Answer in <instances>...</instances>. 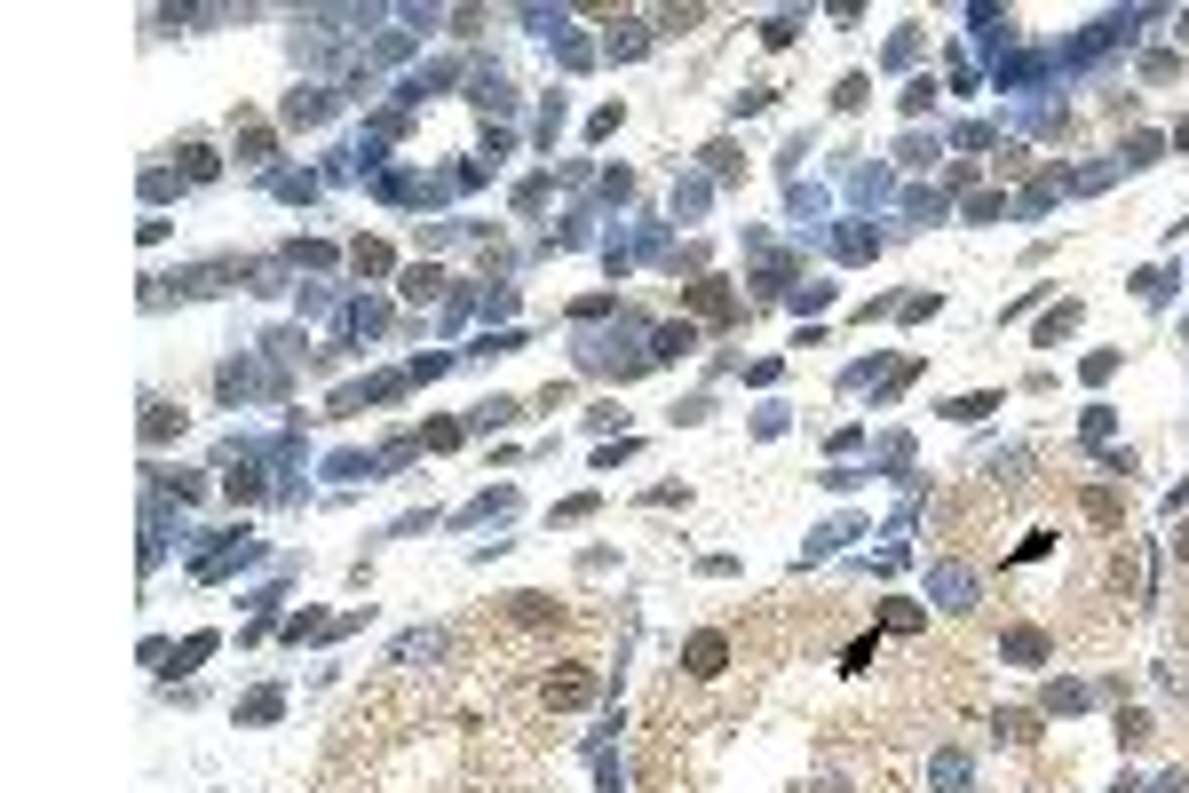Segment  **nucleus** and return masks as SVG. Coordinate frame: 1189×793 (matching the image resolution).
Here are the masks:
<instances>
[{
	"mask_svg": "<svg viewBox=\"0 0 1189 793\" xmlns=\"http://www.w3.org/2000/svg\"><path fill=\"white\" fill-rule=\"evenodd\" d=\"M1182 40H1189V8H1182Z\"/></svg>",
	"mask_w": 1189,
	"mask_h": 793,
	"instance_id": "27",
	"label": "nucleus"
},
{
	"mask_svg": "<svg viewBox=\"0 0 1189 793\" xmlns=\"http://www.w3.org/2000/svg\"><path fill=\"white\" fill-rule=\"evenodd\" d=\"M1079 326V302H1063V310H1047V326H1039V341H1063Z\"/></svg>",
	"mask_w": 1189,
	"mask_h": 793,
	"instance_id": "16",
	"label": "nucleus"
},
{
	"mask_svg": "<svg viewBox=\"0 0 1189 793\" xmlns=\"http://www.w3.org/2000/svg\"><path fill=\"white\" fill-rule=\"evenodd\" d=\"M183 175L207 183V175H215V151H207V143H183Z\"/></svg>",
	"mask_w": 1189,
	"mask_h": 793,
	"instance_id": "13",
	"label": "nucleus"
},
{
	"mask_svg": "<svg viewBox=\"0 0 1189 793\" xmlns=\"http://www.w3.org/2000/svg\"><path fill=\"white\" fill-rule=\"evenodd\" d=\"M1158 793H1189V770H1166V778H1158Z\"/></svg>",
	"mask_w": 1189,
	"mask_h": 793,
	"instance_id": "25",
	"label": "nucleus"
},
{
	"mask_svg": "<svg viewBox=\"0 0 1189 793\" xmlns=\"http://www.w3.org/2000/svg\"><path fill=\"white\" fill-rule=\"evenodd\" d=\"M1086 706V690L1079 682H1047V714H1079Z\"/></svg>",
	"mask_w": 1189,
	"mask_h": 793,
	"instance_id": "9",
	"label": "nucleus"
},
{
	"mask_svg": "<svg viewBox=\"0 0 1189 793\" xmlns=\"http://www.w3.org/2000/svg\"><path fill=\"white\" fill-rule=\"evenodd\" d=\"M643 48H650V24H619L611 32V56H643Z\"/></svg>",
	"mask_w": 1189,
	"mask_h": 793,
	"instance_id": "10",
	"label": "nucleus"
},
{
	"mask_svg": "<svg viewBox=\"0 0 1189 793\" xmlns=\"http://www.w3.org/2000/svg\"><path fill=\"white\" fill-rule=\"evenodd\" d=\"M1158 151H1166V143H1158V135H1134V143H1126V167H1150V159H1158Z\"/></svg>",
	"mask_w": 1189,
	"mask_h": 793,
	"instance_id": "23",
	"label": "nucleus"
},
{
	"mask_svg": "<svg viewBox=\"0 0 1189 793\" xmlns=\"http://www.w3.org/2000/svg\"><path fill=\"white\" fill-rule=\"evenodd\" d=\"M682 349H698V334H690V326H658V341H650V365H658V357H682Z\"/></svg>",
	"mask_w": 1189,
	"mask_h": 793,
	"instance_id": "7",
	"label": "nucleus"
},
{
	"mask_svg": "<svg viewBox=\"0 0 1189 793\" xmlns=\"http://www.w3.org/2000/svg\"><path fill=\"white\" fill-rule=\"evenodd\" d=\"M508 421H516V405H508V397H492V405H476V429H508Z\"/></svg>",
	"mask_w": 1189,
	"mask_h": 793,
	"instance_id": "17",
	"label": "nucleus"
},
{
	"mask_svg": "<svg viewBox=\"0 0 1189 793\" xmlns=\"http://www.w3.org/2000/svg\"><path fill=\"white\" fill-rule=\"evenodd\" d=\"M690 310H706V318H730L738 302L722 294V278H698V286H690Z\"/></svg>",
	"mask_w": 1189,
	"mask_h": 793,
	"instance_id": "4",
	"label": "nucleus"
},
{
	"mask_svg": "<svg viewBox=\"0 0 1189 793\" xmlns=\"http://www.w3.org/2000/svg\"><path fill=\"white\" fill-rule=\"evenodd\" d=\"M1086 516H1094V524H1118L1126 508H1118V492H1086Z\"/></svg>",
	"mask_w": 1189,
	"mask_h": 793,
	"instance_id": "19",
	"label": "nucleus"
},
{
	"mask_svg": "<svg viewBox=\"0 0 1189 793\" xmlns=\"http://www.w3.org/2000/svg\"><path fill=\"white\" fill-rule=\"evenodd\" d=\"M167 429H183V413H175V405H151V421H143V437H151V445H159V437H167Z\"/></svg>",
	"mask_w": 1189,
	"mask_h": 793,
	"instance_id": "18",
	"label": "nucleus"
},
{
	"mask_svg": "<svg viewBox=\"0 0 1189 793\" xmlns=\"http://www.w3.org/2000/svg\"><path fill=\"white\" fill-rule=\"evenodd\" d=\"M1174 556H1182V564H1189V524H1182V532H1174Z\"/></svg>",
	"mask_w": 1189,
	"mask_h": 793,
	"instance_id": "26",
	"label": "nucleus"
},
{
	"mask_svg": "<svg viewBox=\"0 0 1189 793\" xmlns=\"http://www.w3.org/2000/svg\"><path fill=\"white\" fill-rule=\"evenodd\" d=\"M587 698H595V675H587V667L547 675V706H587Z\"/></svg>",
	"mask_w": 1189,
	"mask_h": 793,
	"instance_id": "2",
	"label": "nucleus"
},
{
	"mask_svg": "<svg viewBox=\"0 0 1189 793\" xmlns=\"http://www.w3.org/2000/svg\"><path fill=\"white\" fill-rule=\"evenodd\" d=\"M936 786L960 793V786H968V762H960V754H936Z\"/></svg>",
	"mask_w": 1189,
	"mask_h": 793,
	"instance_id": "20",
	"label": "nucleus"
},
{
	"mask_svg": "<svg viewBox=\"0 0 1189 793\" xmlns=\"http://www.w3.org/2000/svg\"><path fill=\"white\" fill-rule=\"evenodd\" d=\"M508 611H516L524 627H547V619H563V603H547V595H508Z\"/></svg>",
	"mask_w": 1189,
	"mask_h": 793,
	"instance_id": "6",
	"label": "nucleus"
},
{
	"mask_svg": "<svg viewBox=\"0 0 1189 793\" xmlns=\"http://www.w3.org/2000/svg\"><path fill=\"white\" fill-rule=\"evenodd\" d=\"M991 730H999V738H1007V746H1031V738H1039V722H1031V714H999V722H991Z\"/></svg>",
	"mask_w": 1189,
	"mask_h": 793,
	"instance_id": "8",
	"label": "nucleus"
},
{
	"mask_svg": "<svg viewBox=\"0 0 1189 793\" xmlns=\"http://www.w3.org/2000/svg\"><path fill=\"white\" fill-rule=\"evenodd\" d=\"M928 587L944 595V611H975V571H968V564H936Z\"/></svg>",
	"mask_w": 1189,
	"mask_h": 793,
	"instance_id": "1",
	"label": "nucleus"
},
{
	"mask_svg": "<svg viewBox=\"0 0 1189 793\" xmlns=\"http://www.w3.org/2000/svg\"><path fill=\"white\" fill-rule=\"evenodd\" d=\"M999 651L1031 667V659H1047V635H1039V627H1007V643H999Z\"/></svg>",
	"mask_w": 1189,
	"mask_h": 793,
	"instance_id": "5",
	"label": "nucleus"
},
{
	"mask_svg": "<svg viewBox=\"0 0 1189 793\" xmlns=\"http://www.w3.org/2000/svg\"><path fill=\"white\" fill-rule=\"evenodd\" d=\"M278 706H286V698H278V690H254V698H246V722H270V714H278Z\"/></svg>",
	"mask_w": 1189,
	"mask_h": 793,
	"instance_id": "24",
	"label": "nucleus"
},
{
	"mask_svg": "<svg viewBox=\"0 0 1189 793\" xmlns=\"http://www.w3.org/2000/svg\"><path fill=\"white\" fill-rule=\"evenodd\" d=\"M944 413H952V421H983V413H999V397H991V389H975V397H960V405H944Z\"/></svg>",
	"mask_w": 1189,
	"mask_h": 793,
	"instance_id": "11",
	"label": "nucleus"
},
{
	"mask_svg": "<svg viewBox=\"0 0 1189 793\" xmlns=\"http://www.w3.org/2000/svg\"><path fill=\"white\" fill-rule=\"evenodd\" d=\"M793 32H801V16H769V24H761V40H769V48H785Z\"/></svg>",
	"mask_w": 1189,
	"mask_h": 793,
	"instance_id": "21",
	"label": "nucleus"
},
{
	"mask_svg": "<svg viewBox=\"0 0 1189 793\" xmlns=\"http://www.w3.org/2000/svg\"><path fill=\"white\" fill-rule=\"evenodd\" d=\"M286 119H294V127H302V119H325V88H302V96L286 104Z\"/></svg>",
	"mask_w": 1189,
	"mask_h": 793,
	"instance_id": "15",
	"label": "nucleus"
},
{
	"mask_svg": "<svg viewBox=\"0 0 1189 793\" xmlns=\"http://www.w3.org/2000/svg\"><path fill=\"white\" fill-rule=\"evenodd\" d=\"M833 104H841V112H857V104H865V72H849V80L833 88Z\"/></svg>",
	"mask_w": 1189,
	"mask_h": 793,
	"instance_id": "22",
	"label": "nucleus"
},
{
	"mask_svg": "<svg viewBox=\"0 0 1189 793\" xmlns=\"http://www.w3.org/2000/svg\"><path fill=\"white\" fill-rule=\"evenodd\" d=\"M920 56V24H896V40H888V64H912Z\"/></svg>",
	"mask_w": 1189,
	"mask_h": 793,
	"instance_id": "12",
	"label": "nucleus"
},
{
	"mask_svg": "<svg viewBox=\"0 0 1189 793\" xmlns=\"http://www.w3.org/2000/svg\"><path fill=\"white\" fill-rule=\"evenodd\" d=\"M722 659H730L722 635H690V643H682V667H690V675H722Z\"/></svg>",
	"mask_w": 1189,
	"mask_h": 793,
	"instance_id": "3",
	"label": "nucleus"
},
{
	"mask_svg": "<svg viewBox=\"0 0 1189 793\" xmlns=\"http://www.w3.org/2000/svg\"><path fill=\"white\" fill-rule=\"evenodd\" d=\"M1142 738H1150V714L1126 706V714H1118V746H1142Z\"/></svg>",
	"mask_w": 1189,
	"mask_h": 793,
	"instance_id": "14",
	"label": "nucleus"
}]
</instances>
